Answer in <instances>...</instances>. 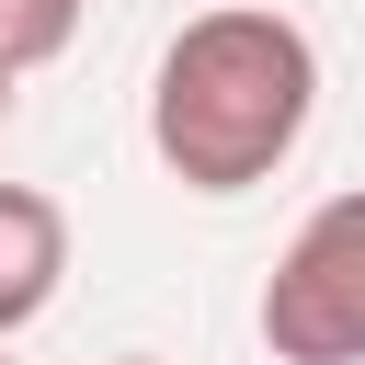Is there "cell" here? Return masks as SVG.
I'll return each mask as SVG.
<instances>
[{
    "label": "cell",
    "mask_w": 365,
    "mask_h": 365,
    "mask_svg": "<svg viewBox=\"0 0 365 365\" xmlns=\"http://www.w3.org/2000/svg\"><path fill=\"white\" fill-rule=\"evenodd\" d=\"M114 365H160V354H114Z\"/></svg>",
    "instance_id": "obj_6"
},
{
    "label": "cell",
    "mask_w": 365,
    "mask_h": 365,
    "mask_svg": "<svg viewBox=\"0 0 365 365\" xmlns=\"http://www.w3.org/2000/svg\"><path fill=\"white\" fill-rule=\"evenodd\" d=\"M0 365H11V354H0Z\"/></svg>",
    "instance_id": "obj_7"
},
{
    "label": "cell",
    "mask_w": 365,
    "mask_h": 365,
    "mask_svg": "<svg viewBox=\"0 0 365 365\" xmlns=\"http://www.w3.org/2000/svg\"><path fill=\"white\" fill-rule=\"evenodd\" d=\"M68 285V205L34 182H0V342L34 331Z\"/></svg>",
    "instance_id": "obj_3"
},
{
    "label": "cell",
    "mask_w": 365,
    "mask_h": 365,
    "mask_svg": "<svg viewBox=\"0 0 365 365\" xmlns=\"http://www.w3.org/2000/svg\"><path fill=\"white\" fill-rule=\"evenodd\" d=\"M0 125H11V68H0Z\"/></svg>",
    "instance_id": "obj_5"
},
{
    "label": "cell",
    "mask_w": 365,
    "mask_h": 365,
    "mask_svg": "<svg viewBox=\"0 0 365 365\" xmlns=\"http://www.w3.org/2000/svg\"><path fill=\"white\" fill-rule=\"evenodd\" d=\"M80 11H91V0H0V68L23 80V68H46V57H68Z\"/></svg>",
    "instance_id": "obj_4"
},
{
    "label": "cell",
    "mask_w": 365,
    "mask_h": 365,
    "mask_svg": "<svg viewBox=\"0 0 365 365\" xmlns=\"http://www.w3.org/2000/svg\"><path fill=\"white\" fill-rule=\"evenodd\" d=\"M319 114V46L262 11V0H217L160 46L148 80V148L182 194H251L297 160Z\"/></svg>",
    "instance_id": "obj_1"
},
{
    "label": "cell",
    "mask_w": 365,
    "mask_h": 365,
    "mask_svg": "<svg viewBox=\"0 0 365 365\" xmlns=\"http://www.w3.org/2000/svg\"><path fill=\"white\" fill-rule=\"evenodd\" d=\"M262 354L274 365H365V182L308 205V228L262 274Z\"/></svg>",
    "instance_id": "obj_2"
}]
</instances>
